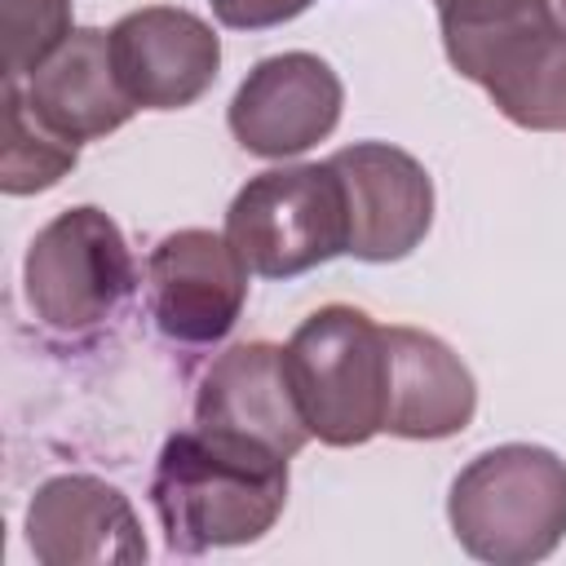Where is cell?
<instances>
[{
  "mask_svg": "<svg viewBox=\"0 0 566 566\" xmlns=\"http://www.w3.org/2000/svg\"><path fill=\"white\" fill-rule=\"evenodd\" d=\"M447 62L531 133H566V22L548 0H442Z\"/></svg>",
  "mask_w": 566,
  "mask_h": 566,
  "instance_id": "2",
  "label": "cell"
},
{
  "mask_svg": "<svg viewBox=\"0 0 566 566\" xmlns=\"http://www.w3.org/2000/svg\"><path fill=\"white\" fill-rule=\"evenodd\" d=\"M80 159V146L53 133L27 102L22 80H4V146H0V186L4 195H35L57 186Z\"/></svg>",
  "mask_w": 566,
  "mask_h": 566,
  "instance_id": "15",
  "label": "cell"
},
{
  "mask_svg": "<svg viewBox=\"0 0 566 566\" xmlns=\"http://www.w3.org/2000/svg\"><path fill=\"white\" fill-rule=\"evenodd\" d=\"M447 522L478 562H544L566 535V460L535 442H500L473 455L451 482Z\"/></svg>",
  "mask_w": 566,
  "mask_h": 566,
  "instance_id": "3",
  "label": "cell"
},
{
  "mask_svg": "<svg viewBox=\"0 0 566 566\" xmlns=\"http://www.w3.org/2000/svg\"><path fill=\"white\" fill-rule=\"evenodd\" d=\"M389 420L385 433L411 442L455 438L473 424L478 380L460 354L420 327L389 323Z\"/></svg>",
  "mask_w": 566,
  "mask_h": 566,
  "instance_id": "13",
  "label": "cell"
},
{
  "mask_svg": "<svg viewBox=\"0 0 566 566\" xmlns=\"http://www.w3.org/2000/svg\"><path fill=\"white\" fill-rule=\"evenodd\" d=\"M195 424L212 433H230L243 442H261L279 455H296L310 442L301 407L287 385L283 345L243 340L208 363L195 394Z\"/></svg>",
  "mask_w": 566,
  "mask_h": 566,
  "instance_id": "12",
  "label": "cell"
},
{
  "mask_svg": "<svg viewBox=\"0 0 566 566\" xmlns=\"http://www.w3.org/2000/svg\"><path fill=\"white\" fill-rule=\"evenodd\" d=\"M71 31V0H4V80H27Z\"/></svg>",
  "mask_w": 566,
  "mask_h": 566,
  "instance_id": "16",
  "label": "cell"
},
{
  "mask_svg": "<svg viewBox=\"0 0 566 566\" xmlns=\"http://www.w3.org/2000/svg\"><path fill=\"white\" fill-rule=\"evenodd\" d=\"M557 9H562V22H566V0H557Z\"/></svg>",
  "mask_w": 566,
  "mask_h": 566,
  "instance_id": "18",
  "label": "cell"
},
{
  "mask_svg": "<svg viewBox=\"0 0 566 566\" xmlns=\"http://www.w3.org/2000/svg\"><path fill=\"white\" fill-rule=\"evenodd\" d=\"M217 22L230 31H265V27H283L292 18H301L314 0H208Z\"/></svg>",
  "mask_w": 566,
  "mask_h": 566,
  "instance_id": "17",
  "label": "cell"
},
{
  "mask_svg": "<svg viewBox=\"0 0 566 566\" xmlns=\"http://www.w3.org/2000/svg\"><path fill=\"white\" fill-rule=\"evenodd\" d=\"M111 62L137 111H181L212 88L221 40L190 9L146 4L111 27Z\"/></svg>",
  "mask_w": 566,
  "mask_h": 566,
  "instance_id": "10",
  "label": "cell"
},
{
  "mask_svg": "<svg viewBox=\"0 0 566 566\" xmlns=\"http://www.w3.org/2000/svg\"><path fill=\"white\" fill-rule=\"evenodd\" d=\"M433 4H442V0H433Z\"/></svg>",
  "mask_w": 566,
  "mask_h": 566,
  "instance_id": "19",
  "label": "cell"
},
{
  "mask_svg": "<svg viewBox=\"0 0 566 566\" xmlns=\"http://www.w3.org/2000/svg\"><path fill=\"white\" fill-rule=\"evenodd\" d=\"M226 239L261 279H296L349 252L345 181L323 164H283L248 177L226 208Z\"/></svg>",
  "mask_w": 566,
  "mask_h": 566,
  "instance_id": "5",
  "label": "cell"
},
{
  "mask_svg": "<svg viewBox=\"0 0 566 566\" xmlns=\"http://www.w3.org/2000/svg\"><path fill=\"white\" fill-rule=\"evenodd\" d=\"M248 265L217 230H172L146 256V301L159 332L177 345H217L243 314Z\"/></svg>",
  "mask_w": 566,
  "mask_h": 566,
  "instance_id": "8",
  "label": "cell"
},
{
  "mask_svg": "<svg viewBox=\"0 0 566 566\" xmlns=\"http://www.w3.org/2000/svg\"><path fill=\"white\" fill-rule=\"evenodd\" d=\"M292 398L310 438L363 447L389 420V336L358 305H323L283 345Z\"/></svg>",
  "mask_w": 566,
  "mask_h": 566,
  "instance_id": "4",
  "label": "cell"
},
{
  "mask_svg": "<svg viewBox=\"0 0 566 566\" xmlns=\"http://www.w3.org/2000/svg\"><path fill=\"white\" fill-rule=\"evenodd\" d=\"M345 84L340 75L305 49L261 57L234 88L226 124L248 155L292 159L327 142L340 124Z\"/></svg>",
  "mask_w": 566,
  "mask_h": 566,
  "instance_id": "7",
  "label": "cell"
},
{
  "mask_svg": "<svg viewBox=\"0 0 566 566\" xmlns=\"http://www.w3.org/2000/svg\"><path fill=\"white\" fill-rule=\"evenodd\" d=\"M150 504L172 553L261 539L287 504V455L212 429H181L159 447Z\"/></svg>",
  "mask_w": 566,
  "mask_h": 566,
  "instance_id": "1",
  "label": "cell"
},
{
  "mask_svg": "<svg viewBox=\"0 0 566 566\" xmlns=\"http://www.w3.org/2000/svg\"><path fill=\"white\" fill-rule=\"evenodd\" d=\"M22 287L31 314L53 332H93L102 327L137 287V261L124 230L93 203H75L35 230Z\"/></svg>",
  "mask_w": 566,
  "mask_h": 566,
  "instance_id": "6",
  "label": "cell"
},
{
  "mask_svg": "<svg viewBox=\"0 0 566 566\" xmlns=\"http://www.w3.org/2000/svg\"><path fill=\"white\" fill-rule=\"evenodd\" d=\"M27 544L44 566H133L150 553L128 495L93 473H57L35 486Z\"/></svg>",
  "mask_w": 566,
  "mask_h": 566,
  "instance_id": "11",
  "label": "cell"
},
{
  "mask_svg": "<svg viewBox=\"0 0 566 566\" xmlns=\"http://www.w3.org/2000/svg\"><path fill=\"white\" fill-rule=\"evenodd\" d=\"M31 111L66 142H93L133 119V102L119 88L111 62V31L75 27L22 84Z\"/></svg>",
  "mask_w": 566,
  "mask_h": 566,
  "instance_id": "14",
  "label": "cell"
},
{
  "mask_svg": "<svg viewBox=\"0 0 566 566\" xmlns=\"http://www.w3.org/2000/svg\"><path fill=\"white\" fill-rule=\"evenodd\" d=\"M349 203V256L389 265L411 256L433 226V181L416 155L389 142H354L332 155Z\"/></svg>",
  "mask_w": 566,
  "mask_h": 566,
  "instance_id": "9",
  "label": "cell"
}]
</instances>
